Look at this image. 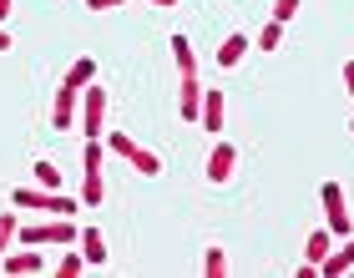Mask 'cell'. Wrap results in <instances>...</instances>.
<instances>
[{"label": "cell", "mask_w": 354, "mask_h": 278, "mask_svg": "<svg viewBox=\"0 0 354 278\" xmlns=\"http://www.w3.org/2000/svg\"><path fill=\"white\" fill-rule=\"evenodd\" d=\"M177 111H183V122H198V111H203V81L198 76H177Z\"/></svg>", "instance_id": "cell-10"}, {"label": "cell", "mask_w": 354, "mask_h": 278, "mask_svg": "<svg viewBox=\"0 0 354 278\" xmlns=\"http://www.w3.org/2000/svg\"><path fill=\"white\" fill-rule=\"evenodd\" d=\"M329 248H334V233H329V228H314V233L304 238V263L319 268V263L329 258Z\"/></svg>", "instance_id": "cell-12"}, {"label": "cell", "mask_w": 354, "mask_h": 278, "mask_svg": "<svg viewBox=\"0 0 354 278\" xmlns=\"http://www.w3.org/2000/svg\"><path fill=\"white\" fill-rule=\"evenodd\" d=\"M294 15H299V0H273V21H294Z\"/></svg>", "instance_id": "cell-23"}, {"label": "cell", "mask_w": 354, "mask_h": 278, "mask_svg": "<svg viewBox=\"0 0 354 278\" xmlns=\"http://www.w3.org/2000/svg\"><path fill=\"white\" fill-rule=\"evenodd\" d=\"M106 152H117V157H127V162H132V167H137L142 177H157V172H162V157H157L152 147H142V142H132L127 132H111V137H106Z\"/></svg>", "instance_id": "cell-3"}, {"label": "cell", "mask_w": 354, "mask_h": 278, "mask_svg": "<svg viewBox=\"0 0 354 278\" xmlns=\"http://www.w3.org/2000/svg\"><path fill=\"white\" fill-rule=\"evenodd\" d=\"M91 81H96V61H71V71H66V86H76V91H82V86H91Z\"/></svg>", "instance_id": "cell-17"}, {"label": "cell", "mask_w": 354, "mask_h": 278, "mask_svg": "<svg viewBox=\"0 0 354 278\" xmlns=\"http://www.w3.org/2000/svg\"><path fill=\"white\" fill-rule=\"evenodd\" d=\"M10 203H15V207H36V212H51V218H71V212L82 207L76 198H66L61 187H15V192H10Z\"/></svg>", "instance_id": "cell-1"}, {"label": "cell", "mask_w": 354, "mask_h": 278, "mask_svg": "<svg viewBox=\"0 0 354 278\" xmlns=\"http://www.w3.org/2000/svg\"><path fill=\"white\" fill-rule=\"evenodd\" d=\"M172 61H177V76H198V56H192L187 36H172Z\"/></svg>", "instance_id": "cell-16"}, {"label": "cell", "mask_w": 354, "mask_h": 278, "mask_svg": "<svg viewBox=\"0 0 354 278\" xmlns=\"http://www.w3.org/2000/svg\"><path fill=\"white\" fill-rule=\"evenodd\" d=\"M76 238H82V233L71 228V218H51V223H26V228H21V243H36V248H51V243H56V248H71Z\"/></svg>", "instance_id": "cell-4"}, {"label": "cell", "mask_w": 354, "mask_h": 278, "mask_svg": "<svg viewBox=\"0 0 354 278\" xmlns=\"http://www.w3.org/2000/svg\"><path fill=\"white\" fill-rule=\"evenodd\" d=\"M319 203H324V223H329V233H334V238H349L354 228H349L344 187H339V183H324V187H319Z\"/></svg>", "instance_id": "cell-5"}, {"label": "cell", "mask_w": 354, "mask_h": 278, "mask_svg": "<svg viewBox=\"0 0 354 278\" xmlns=\"http://www.w3.org/2000/svg\"><path fill=\"white\" fill-rule=\"evenodd\" d=\"M203 273H207V278H223V273H228V253H223V248H207Z\"/></svg>", "instance_id": "cell-20"}, {"label": "cell", "mask_w": 354, "mask_h": 278, "mask_svg": "<svg viewBox=\"0 0 354 278\" xmlns=\"http://www.w3.org/2000/svg\"><path fill=\"white\" fill-rule=\"evenodd\" d=\"M349 268H354V233L339 243V248H329V258L319 263V273H324V278H339V273H349Z\"/></svg>", "instance_id": "cell-11"}, {"label": "cell", "mask_w": 354, "mask_h": 278, "mask_svg": "<svg viewBox=\"0 0 354 278\" xmlns=\"http://www.w3.org/2000/svg\"><path fill=\"white\" fill-rule=\"evenodd\" d=\"M349 132H354V122H349Z\"/></svg>", "instance_id": "cell-29"}, {"label": "cell", "mask_w": 354, "mask_h": 278, "mask_svg": "<svg viewBox=\"0 0 354 278\" xmlns=\"http://www.w3.org/2000/svg\"><path fill=\"white\" fill-rule=\"evenodd\" d=\"M279 46H283V21H268L259 30V51H279Z\"/></svg>", "instance_id": "cell-19"}, {"label": "cell", "mask_w": 354, "mask_h": 278, "mask_svg": "<svg viewBox=\"0 0 354 278\" xmlns=\"http://www.w3.org/2000/svg\"><path fill=\"white\" fill-rule=\"evenodd\" d=\"M147 6H177V0H147Z\"/></svg>", "instance_id": "cell-28"}, {"label": "cell", "mask_w": 354, "mask_h": 278, "mask_svg": "<svg viewBox=\"0 0 354 278\" xmlns=\"http://www.w3.org/2000/svg\"><path fill=\"white\" fill-rule=\"evenodd\" d=\"M36 187H61V172H56V162H36Z\"/></svg>", "instance_id": "cell-21"}, {"label": "cell", "mask_w": 354, "mask_h": 278, "mask_svg": "<svg viewBox=\"0 0 354 278\" xmlns=\"http://www.w3.org/2000/svg\"><path fill=\"white\" fill-rule=\"evenodd\" d=\"M198 122L218 137V127H223V91H218V86H203V111H198Z\"/></svg>", "instance_id": "cell-13"}, {"label": "cell", "mask_w": 354, "mask_h": 278, "mask_svg": "<svg viewBox=\"0 0 354 278\" xmlns=\"http://www.w3.org/2000/svg\"><path fill=\"white\" fill-rule=\"evenodd\" d=\"M15 238H21V223H15V212H0V253H10Z\"/></svg>", "instance_id": "cell-18"}, {"label": "cell", "mask_w": 354, "mask_h": 278, "mask_svg": "<svg viewBox=\"0 0 354 278\" xmlns=\"http://www.w3.org/2000/svg\"><path fill=\"white\" fill-rule=\"evenodd\" d=\"M0 273H10V278H15V273H21V278H30V273H46V258L36 253V243H26L21 253L10 248L6 258H0Z\"/></svg>", "instance_id": "cell-8"}, {"label": "cell", "mask_w": 354, "mask_h": 278, "mask_svg": "<svg viewBox=\"0 0 354 278\" xmlns=\"http://www.w3.org/2000/svg\"><path fill=\"white\" fill-rule=\"evenodd\" d=\"M102 162H106V147H102V137H86V152H82V167H86V177H82V203L86 207H102Z\"/></svg>", "instance_id": "cell-2"}, {"label": "cell", "mask_w": 354, "mask_h": 278, "mask_svg": "<svg viewBox=\"0 0 354 278\" xmlns=\"http://www.w3.org/2000/svg\"><path fill=\"white\" fill-rule=\"evenodd\" d=\"M76 117H82V91L61 81V86H56V106H51V122H56V132L76 127Z\"/></svg>", "instance_id": "cell-7"}, {"label": "cell", "mask_w": 354, "mask_h": 278, "mask_svg": "<svg viewBox=\"0 0 354 278\" xmlns=\"http://www.w3.org/2000/svg\"><path fill=\"white\" fill-rule=\"evenodd\" d=\"M10 46H15V36H10L6 26H0V51H10Z\"/></svg>", "instance_id": "cell-27"}, {"label": "cell", "mask_w": 354, "mask_h": 278, "mask_svg": "<svg viewBox=\"0 0 354 278\" xmlns=\"http://www.w3.org/2000/svg\"><path fill=\"white\" fill-rule=\"evenodd\" d=\"M233 167H238V147L233 142H213V152H207V183H228L233 177Z\"/></svg>", "instance_id": "cell-9"}, {"label": "cell", "mask_w": 354, "mask_h": 278, "mask_svg": "<svg viewBox=\"0 0 354 278\" xmlns=\"http://www.w3.org/2000/svg\"><path fill=\"white\" fill-rule=\"evenodd\" d=\"M82 268H91L86 258H82V253H66V258H61V263H56V273H61V278H76Z\"/></svg>", "instance_id": "cell-22"}, {"label": "cell", "mask_w": 354, "mask_h": 278, "mask_svg": "<svg viewBox=\"0 0 354 278\" xmlns=\"http://www.w3.org/2000/svg\"><path fill=\"white\" fill-rule=\"evenodd\" d=\"M10 10H15V0H0V26L10 21Z\"/></svg>", "instance_id": "cell-26"}, {"label": "cell", "mask_w": 354, "mask_h": 278, "mask_svg": "<svg viewBox=\"0 0 354 278\" xmlns=\"http://www.w3.org/2000/svg\"><path fill=\"white\" fill-rule=\"evenodd\" d=\"M76 122H82L86 137H102V132H106V91L96 86V81H91V86H82V117H76Z\"/></svg>", "instance_id": "cell-6"}, {"label": "cell", "mask_w": 354, "mask_h": 278, "mask_svg": "<svg viewBox=\"0 0 354 278\" xmlns=\"http://www.w3.org/2000/svg\"><path fill=\"white\" fill-rule=\"evenodd\" d=\"M344 91L354 96V61H344Z\"/></svg>", "instance_id": "cell-25"}, {"label": "cell", "mask_w": 354, "mask_h": 278, "mask_svg": "<svg viewBox=\"0 0 354 278\" xmlns=\"http://www.w3.org/2000/svg\"><path fill=\"white\" fill-rule=\"evenodd\" d=\"M248 46H253V41L243 36V30H233V36H228V41L218 46V66H238V61L248 56Z\"/></svg>", "instance_id": "cell-14"}, {"label": "cell", "mask_w": 354, "mask_h": 278, "mask_svg": "<svg viewBox=\"0 0 354 278\" xmlns=\"http://www.w3.org/2000/svg\"><path fill=\"white\" fill-rule=\"evenodd\" d=\"M91 10H117V6H127V0H86Z\"/></svg>", "instance_id": "cell-24"}, {"label": "cell", "mask_w": 354, "mask_h": 278, "mask_svg": "<svg viewBox=\"0 0 354 278\" xmlns=\"http://www.w3.org/2000/svg\"><path fill=\"white\" fill-rule=\"evenodd\" d=\"M76 243H82V258H86L91 268H102V263H106V238L96 233V228H86V233L76 238Z\"/></svg>", "instance_id": "cell-15"}]
</instances>
